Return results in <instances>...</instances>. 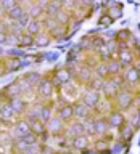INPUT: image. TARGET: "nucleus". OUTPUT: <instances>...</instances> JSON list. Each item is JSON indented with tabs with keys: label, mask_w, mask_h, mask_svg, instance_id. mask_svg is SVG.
I'll list each match as a JSON object with an SVG mask.
<instances>
[{
	"label": "nucleus",
	"mask_w": 140,
	"mask_h": 154,
	"mask_svg": "<svg viewBox=\"0 0 140 154\" xmlns=\"http://www.w3.org/2000/svg\"><path fill=\"white\" fill-rule=\"evenodd\" d=\"M89 111H90V108L85 103H79V104L74 106V116H76V117H79V119H87Z\"/></svg>",
	"instance_id": "nucleus-2"
},
{
	"label": "nucleus",
	"mask_w": 140,
	"mask_h": 154,
	"mask_svg": "<svg viewBox=\"0 0 140 154\" xmlns=\"http://www.w3.org/2000/svg\"><path fill=\"white\" fill-rule=\"evenodd\" d=\"M10 106L13 108V111H14V112H23V111H24V108H26V104H24L21 100H18V98L11 100V103H10Z\"/></svg>",
	"instance_id": "nucleus-14"
},
{
	"label": "nucleus",
	"mask_w": 140,
	"mask_h": 154,
	"mask_svg": "<svg viewBox=\"0 0 140 154\" xmlns=\"http://www.w3.org/2000/svg\"><path fill=\"white\" fill-rule=\"evenodd\" d=\"M14 133H16V137L24 138L26 135L31 133V124H29V122H24V120L18 122L16 127H14Z\"/></svg>",
	"instance_id": "nucleus-1"
},
{
	"label": "nucleus",
	"mask_w": 140,
	"mask_h": 154,
	"mask_svg": "<svg viewBox=\"0 0 140 154\" xmlns=\"http://www.w3.org/2000/svg\"><path fill=\"white\" fill-rule=\"evenodd\" d=\"M19 85L18 84H13V85H10L8 87V95H11V96H16V95H19Z\"/></svg>",
	"instance_id": "nucleus-23"
},
{
	"label": "nucleus",
	"mask_w": 140,
	"mask_h": 154,
	"mask_svg": "<svg viewBox=\"0 0 140 154\" xmlns=\"http://www.w3.org/2000/svg\"><path fill=\"white\" fill-rule=\"evenodd\" d=\"M72 116H74V106H63V108L60 109V119L61 120H69Z\"/></svg>",
	"instance_id": "nucleus-6"
},
{
	"label": "nucleus",
	"mask_w": 140,
	"mask_h": 154,
	"mask_svg": "<svg viewBox=\"0 0 140 154\" xmlns=\"http://www.w3.org/2000/svg\"><path fill=\"white\" fill-rule=\"evenodd\" d=\"M111 21H113V19H111L110 16H103V18H100V24H111Z\"/></svg>",
	"instance_id": "nucleus-30"
},
{
	"label": "nucleus",
	"mask_w": 140,
	"mask_h": 154,
	"mask_svg": "<svg viewBox=\"0 0 140 154\" xmlns=\"http://www.w3.org/2000/svg\"><path fill=\"white\" fill-rule=\"evenodd\" d=\"M31 132L34 135H42L43 132H45V128H43V124L42 122H37V120H34V122H31Z\"/></svg>",
	"instance_id": "nucleus-12"
},
{
	"label": "nucleus",
	"mask_w": 140,
	"mask_h": 154,
	"mask_svg": "<svg viewBox=\"0 0 140 154\" xmlns=\"http://www.w3.org/2000/svg\"><path fill=\"white\" fill-rule=\"evenodd\" d=\"M130 60H132V58H130V53L127 50L121 51V61H122V63H130Z\"/></svg>",
	"instance_id": "nucleus-25"
},
{
	"label": "nucleus",
	"mask_w": 140,
	"mask_h": 154,
	"mask_svg": "<svg viewBox=\"0 0 140 154\" xmlns=\"http://www.w3.org/2000/svg\"><path fill=\"white\" fill-rule=\"evenodd\" d=\"M39 112H40V119L42 120H50L52 119V109L50 108H47V106H43V108H40L39 109Z\"/></svg>",
	"instance_id": "nucleus-17"
},
{
	"label": "nucleus",
	"mask_w": 140,
	"mask_h": 154,
	"mask_svg": "<svg viewBox=\"0 0 140 154\" xmlns=\"http://www.w3.org/2000/svg\"><path fill=\"white\" fill-rule=\"evenodd\" d=\"M130 137H132V127H124L122 128V138L129 140Z\"/></svg>",
	"instance_id": "nucleus-27"
},
{
	"label": "nucleus",
	"mask_w": 140,
	"mask_h": 154,
	"mask_svg": "<svg viewBox=\"0 0 140 154\" xmlns=\"http://www.w3.org/2000/svg\"><path fill=\"white\" fill-rule=\"evenodd\" d=\"M108 125H110L108 120H95V133H98V135L106 133Z\"/></svg>",
	"instance_id": "nucleus-11"
},
{
	"label": "nucleus",
	"mask_w": 140,
	"mask_h": 154,
	"mask_svg": "<svg viewBox=\"0 0 140 154\" xmlns=\"http://www.w3.org/2000/svg\"><path fill=\"white\" fill-rule=\"evenodd\" d=\"M108 124L111 127H121V125L124 124V116L121 112H113L108 119Z\"/></svg>",
	"instance_id": "nucleus-5"
},
{
	"label": "nucleus",
	"mask_w": 140,
	"mask_h": 154,
	"mask_svg": "<svg viewBox=\"0 0 140 154\" xmlns=\"http://www.w3.org/2000/svg\"><path fill=\"white\" fill-rule=\"evenodd\" d=\"M34 43V40L31 38V35H24V37H21V45H32Z\"/></svg>",
	"instance_id": "nucleus-28"
},
{
	"label": "nucleus",
	"mask_w": 140,
	"mask_h": 154,
	"mask_svg": "<svg viewBox=\"0 0 140 154\" xmlns=\"http://www.w3.org/2000/svg\"><path fill=\"white\" fill-rule=\"evenodd\" d=\"M39 11H40V10H39V7H37V8H32V10H31V14L34 16V14H37Z\"/></svg>",
	"instance_id": "nucleus-33"
},
{
	"label": "nucleus",
	"mask_w": 140,
	"mask_h": 154,
	"mask_svg": "<svg viewBox=\"0 0 140 154\" xmlns=\"http://www.w3.org/2000/svg\"><path fill=\"white\" fill-rule=\"evenodd\" d=\"M103 90H105V93L111 96V95H114L116 93V90H118V85L114 84V80H110V82H106V84L103 85Z\"/></svg>",
	"instance_id": "nucleus-13"
},
{
	"label": "nucleus",
	"mask_w": 140,
	"mask_h": 154,
	"mask_svg": "<svg viewBox=\"0 0 140 154\" xmlns=\"http://www.w3.org/2000/svg\"><path fill=\"white\" fill-rule=\"evenodd\" d=\"M23 154H40V149H39L37 143L36 144H27V146L23 149Z\"/></svg>",
	"instance_id": "nucleus-19"
},
{
	"label": "nucleus",
	"mask_w": 140,
	"mask_h": 154,
	"mask_svg": "<svg viewBox=\"0 0 140 154\" xmlns=\"http://www.w3.org/2000/svg\"><path fill=\"white\" fill-rule=\"evenodd\" d=\"M16 114L13 111V108L10 104H3L2 108H0V117L5 119V120H10V119H13V116Z\"/></svg>",
	"instance_id": "nucleus-8"
},
{
	"label": "nucleus",
	"mask_w": 140,
	"mask_h": 154,
	"mask_svg": "<svg viewBox=\"0 0 140 154\" xmlns=\"http://www.w3.org/2000/svg\"><path fill=\"white\" fill-rule=\"evenodd\" d=\"M52 84H50V80H42L40 82V85H39V91H40V95L42 96H50L52 95Z\"/></svg>",
	"instance_id": "nucleus-9"
},
{
	"label": "nucleus",
	"mask_w": 140,
	"mask_h": 154,
	"mask_svg": "<svg viewBox=\"0 0 140 154\" xmlns=\"http://www.w3.org/2000/svg\"><path fill=\"white\" fill-rule=\"evenodd\" d=\"M61 128H63V120L60 117H52L48 120V128L47 130L50 133H58Z\"/></svg>",
	"instance_id": "nucleus-3"
},
{
	"label": "nucleus",
	"mask_w": 140,
	"mask_h": 154,
	"mask_svg": "<svg viewBox=\"0 0 140 154\" xmlns=\"http://www.w3.org/2000/svg\"><path fill=\"white\" fill-rule=\"evenodd\" d=\"M47 26L50 27V29H55V26H56V21H55V19H48V21H47Z\"/></svg>",
	"instance_id": "nucleus-32"
},
{
	"label": "nucleus",
	"mask_w": 140,
	"mask_h": 154,
	"mask_svg": "<svg viewBox=\"0 0 140 154\" xmlns=\"http://www.w3.org/2000/svg\"><path fill=\"white\" fill-rule=\"evenodd\" d=\"M82 128H84V132H89V133H95V120H90V119H84V122H82Z\"/></svg>",
	"instance_id": "nucleus-15"
},
{
	"label": "nucleus",
	"mask_w": 140,
	"mask_h": 154,
	"mask_svg": "<svg viewBox=\"0 0 140 154\" xmlns=\"http://www.w3.org/2000/svg\"><path fill=\"white\" fill-rule=\"evenodd\" d=\"M39 77H40V75H39V74H29L27 77H26V80H27V84H36V82H39Z\"/></svg>",
	"instance_id": "nucleus-26"
},
{
	"label": "nucleus",
	"mask_w": 140,
	"mask_h": 154,
	"mask_svg": "<svg viewBox=\"0 0 140 154\" xmlns=\"http://www.w3.org/2000/svg\"><path fill=\"white\" fill-rule=\"evenodd\" d=\"M5 38H7V37H5V35H3V34H2V32H0V42H5Z\"/></svg>",
	"instance_id": "nucleus-34"
},
{
	"label": "nucleus",
	"mask_w": 140,
	"mask_h": 154,
	"mask_svg": "<svg viewBox=\"0 0 140 154\" xmlns=\"http://www.w3.org/2000/svg\"><path fill=\"white\" fill-rule=\"evenodd\" d=\"M3 7L8 8V11H10V10H13L14 7H16V3H14V2H3Z\"/></svg>",
	"instance_id": "nucleus-29"
},
{
	"label": "nucleus",
	"mask_w": 140,
	"mask_h": 154,
	"mask_svg": "<svg viewBox=\"0 0 140 154\" xmlns=\"http://www.w3.org/2000/svg\"><path fill=\"white\" fill-rule=\"evenodd\" d=\"M137 79H138V72H137V69H129L127 72H126V80L135 82Z\"/></svg>",
	"instance_id": "nucleus-21"
},
{
	"label": "nucleus",
	"mask_w": 140,
	"mask_h": 154,
	"mask_svg": "<svg viewBox=\"0 0 140 154\" xmlns=\"http://www.w3.org/2000/svg\"><path fill=\"white\" fill-rule=\"evenodd\" d=\"M36 43H37L39 47H45L47 43H48V37H47V35H39L37 40H36Z\"/></svg>",
	"instance_id": "nucleus-24"
},
{
	"label": "nucleus",
	"mask_w": 140,
	"mask_h": 154,
	"mask_svg": "<svg viewBox=\"0 0 140 154\" xmlns=\"http://www.w3.org/2000/svg\"><path fill=\"white\" fill-rule=\"evenodd\" d=\"M97 103H98V93L94 90H89V93L85 95V104L90 108V106H95Z\"/></svg>",
	"instance_id": "nucleus-10"
},
{
	"label": "nucleus",
	"mask_w": 140,
	"mask_h": 154,
	"mask_svg": "<svg viewBox=\"0 0 140 154\" xmlns=\"http://www.w3.org/2000/svg\"><path fill=\"white\" fill-rule=\"evenodd\" d=\"M39 31H40V23L36 21V19L29 21V24H27V32H29V34H39Z\"/></svg>",
	"instance_id": "nucleus-16"
},
{
	"label": "nucleus",
	"mask_w": 140,
	"mask_h": 154,
	"mask_svg": "<svg viewBox=\"0 0 140 154\" xmlns=\"http://www.w3.org/2000/svg\"><path fill=\"white\" fill-rule=\"evenodd\" d=\"M56 80L60 82V84H66V82H69V72H68V71H60L56 74Z\"/></svg>",
	"instance_id": "nucleus-20"
},
{
	"label": "nucleus",
	"mask_w": 140,
	"mask_h": 154,
	"mask_svg": "<svg viewBox=\"0 0 140 154\" xmlns=\"http://www.w3.org/2000/svg\"><path fill=\"white\" fill-rule=\"evenodd\" d=\"M118 103H119L121 108H127V106H130V103H132V96H130L127 91H121L118 95Z\"/></svg>",
	"instance_id": "nucleus-7"
},
{
	"label": "nucleus",
	"mask_w": 140,
	"mask_h": 154,
	"mask_svg": "<svg viewBox=\"0 0 140 154\" xmlns=\"http://www.w3.org/2000/svg\"><path fill=\"white\" fill-rule=\"evenodd\" d=\"M82 132H84V128H82V124L81 122H76L74 125H72V127H71V135H72V137H79V135H82Z\"/></svg>",
	"instance_id": "nucleus-18"
},
{
	"label": "nucleus",
	"mask_w": 140,
	"mask_h": 154,
	"mask_svg": "<svg viewBox=\"0 0 140 154\" xmlns=\"http://www.w3.org/2000/svg\"><path fill=\"white\" fill-rule=\"evenodd\" d=\"M40 154H47V152H40Z\"/></svg>",
	"instance_id": "nucleus-35"
},
{
	"label": "nucleus",
	"mask_w": 140,
	"mask_h": 154,
	"mask_svg": "<svg viewBox=\"0 0 140 154\" xmlns=\"http://www.w3.org/2000/svg\"><path fill=\"white\" fill-rule=\"evenodd\" d=\"M8 13H10V16H11V18H14V19H19V18H21L23 14H24V11H23V10L18 7V5H16V7H14L13 10H10Z\"/></svg>",
	"instance_id": "nucleus-22"
},
{
	"label": "nucleus",
	"mask_w": 140,
	"mask_h": 154,
	"mask_svg": "<svg viewBox=\"0 0 140 154\" xmlns=\"http://www.w3.org/2000/svg\"><path fill=\"white\" fill-rule=\"evenodd\" d=\"M108 71H110V72H118V71H119V66H118V64H110V66H108Z\"/></svg>",
	"instance_id": "nucleus-31"
},
{
	"label": "nucleus",
	"mask_w": 140,
	"mask_h": 154,
	"mask_svg": "<svg viewBox=\"0 0 140 154\" xmlns=\"http://www.w3.org/2000/svg\"><path fill=\"white\" fill-rule=\"evenodd\" d=\"M72 146L76 149H85L89 146V138H87L85 135H79V137H76L72 140Z\"/></svg>",
	"instance_id": "nucleus-4"
}]
</instances>
